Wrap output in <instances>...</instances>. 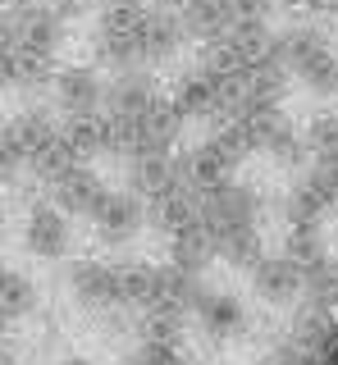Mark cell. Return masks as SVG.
<instances>
[{"instance_id": "7a4b0ae2", "label": "cell", "mask_w": 338, "mask_h": 365, "mask_svg": "<svg viewBox=\"0 0 338 365\" xmlns=\"http://www.w3.org/2000/svg\"><path fill=\"white\" fill-rule=\"evenodd\" d=\"M55 96H60V106L69 114H92L101 101H106V91H101V78L92 73V68L69 64V68L55 73Z\"/></svg>"}, {"instance_id": "277c9868", "label": "cell", "mask_w": 338, "mask_h": 365, "mask_svg": "<svg viewBox=\"0 0 338 365\" xmlns=\"http://www.w3.org/2000/svg\"><path fill=\"white\" fill-rule=\"evenodd\" d=\"M315 5H320V9H324L329 19H338V0H315Z\"/></svg>"}, {"instance_id": "3957f363", "label": "cell", "mask_w": 338, "mask_h": 365, "mask_svg": "<svg viewBox=\"0 0 338 365\" xmlns=\"http://www.w3.org/2000/svg\"><path fill=\"white\" fill-rule=\"evenodd\" d=\"M28 247L37 251V256H60V251L69 247V224L60 220V210H51V205H37V210H32Z\"/></svg>"}, {"instance_id": "6da1fadb", "label": "cell", "mask_w": 338, "mask_h": 365, "mask_svg": "<svg viewBox=\"0 0 338 365\" xmlns=\"http://www.w3.org/2000/svg\"><path fill=\"white\" fill-rule=\"evenodd\" d=\"M279 64H288L292 73L307 83L315 96H338V51L329 46L320 28H292L275 41Z\"/></svg>"}, {"instance_id": "5b68a950", "label": "cell", "mask_w": 338, "mask_h": 365, "mask_svg": "<svg viewBox=\"0 0 338 365\" xmlns=\"http://www.w3.org/2000/svg\"><path fill=\"white\" fill-rule=\"evenodd\" d=\"M110 9H133V5H142V0H106Z\"/></svg>"}]
</instances>
